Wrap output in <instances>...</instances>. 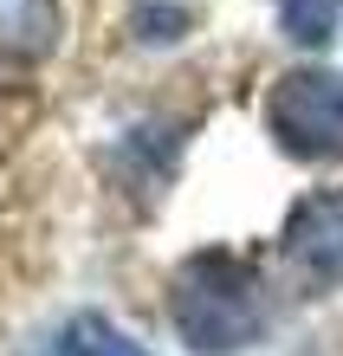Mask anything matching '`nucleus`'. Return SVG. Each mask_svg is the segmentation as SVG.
I'll return each instance as SVG.
<instances>
[{"instance_id": "1", "label": "nucleus", "mask_w": 343, "mask_h": 356, "mask_svg": "<svg viewBox=\"0 0 343 356\" xmlns=\"http://www.w3.org/2000/svg\"><path fill=\"white\" fill-rule=\"evenodd\" d=\"M168 311H175V330L201 356H233V350L260 343L266 324H272L266 279H260V266H246L240 253H195L175 272Z\"/></svg>"}, {"instance_id": "2", "label": "nucleus", "mask_w": 343, "mask_h": 356, "mask_svg": "<svg viewBox=\"0 0 343 356\" xmlns=\"http://www.w3.org/2000/svg\"><path fill=\"white\" fill-rule=\"evenodd\" d=\"M266 130L298 162H343V72L298 65L266 97Z\"/></svg>"}, {"instance_id": "3", "label": "nucleus", "mask_w": 343, "mask_h": 356, "mask_svg": "<svg viewBox=\"0 0 343 356\" xmlns=\"http://www.w3.org/2000/svg\"><path fill=\"white\" fill-rule=\"evenodd\" d=\"M285 266L311 291L343 285V188H317L285 220Z\"/></svg>"}, {"instance_id": "4", "label": "nucleus", "mask_w": 343, "mask_h": 356, "mask_svg": "<svg viewBox=\"0 0 343 356\" xmlns=\"http://www.w3.org/2000/svg\"><path fill=\"white\" fill-rule=\"evenodd\" d=\"M58 0H0V65H39L58 52Z\"/></svg>"}, {"instance_id": "5", "label": "nucleus", "mask_w": 343, "mask_h": 356, "mask_svg": "<svg viewBox=\"0 0 343 356\" xmlns=\"http://www.w3.org/2000/svg\"><path fill=\"white\" fill-rule=\"evenodd\" d=\"M343 19V0H278V26L292 46H324Z\"/></svg>"}, {"instance_id": "6", "label": "nucleus", "mask_w": 343, "mask_h": 356, "mask_svg": "<svg viewBox=\"0 0 343 356\" xmlns=\"http://www.w3.org/2000/svg\"><path fill=\"white\" fill-rule=\"evenodd\" d=\"M104 356H143L136 343H123V337H111V350H104Z\"/></svg>"}]
</instances>
